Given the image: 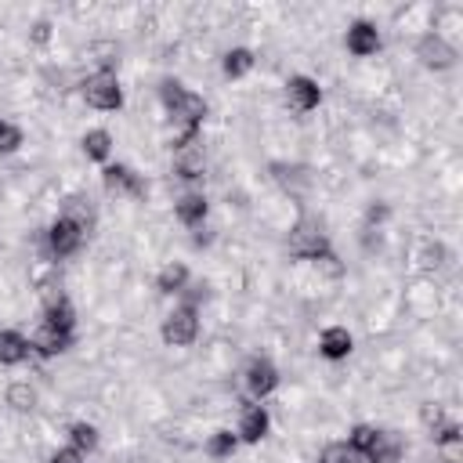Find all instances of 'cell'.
Here are the masks:
<instances>
[{
  "instance_id": "obj_1",
  "label": "cell",
  "mask_w": 463,
  "mask_h": 463,
  "mask_svg": "<svg viewBox=\"0 0 463 463\" xmlns=\"http://www.w3.org/2000/svg\"><path fill=\"white\" fill-rule=\"evenodd\" d=\"M159 101H163L170 123L203 127V119H206V98H203V94H192V90L181 87L177 80H163V83H159Z\"/></svg>"
},
{
  "instance_id": "obj_2",
  "label": "cell",
  "mask_w": 463,
  "mask_h": 463,
  "mask_svg": "<svg viewBox=\"0 0 463 463\" xmlns=\"http://www.w3.org/2000/svg\"><path fill=\"white\" fill-rule=\"evenodd\" d=\"M159 336L166 347H192L199 340V307L195 304H177L174 311H166Z\"/></svg>"
},
{
  "instance_id": "obj_3",
  "label": "cell",
  "mask_w": 463,
  "mask_h": 463,
  "mask_svg": "<svg viewBox=\"0 0 463 463\" xmlns=\"http://www.w3.org/2000/svg\"><path fill=\"white\" fill-rule=\"evenodd\" d=\"M83 101L98 112H116L123 109V87H119V76L116 72H90L83 80Z\"/></svg>"
},
{
  "instance_id": "obj_4",
  "label": "cell",
  "mask_w": 463,
  "mask_h": 463,
  "mask_svg": "<svg viewBox=\"0 0 463 463\" xmlns=\"http://www.w3.org/2000/svg\"><path fill=\"white\" fill-rule=\"evenodd\" d=\"M289 253L297 257V260H318V257H326V253H333L329 250V239H326V232L315 224V221H300L293 232H289Z\"/></svg>"
},
{
  "instance_id": "obj_5",
  "label": "cell",
  "mask_w": 463,
  "mask_h": 463,
  "mask_svg": "<svg viewBox=\"0 0 463 463\" xmlns=\"http://www.w3.org/2000/svg\"><path fill=\"white\" fill-rule=\"evenodd\" d=\"M412 54L420 58V65H423V69H434V72L452 69V65H456V58H459L456 43H445L438 33H423V36L412 43Z\"/></svg>"
},
{
  "instance_id": "obj_6",
  "label": "cell",
  "mask_w": 463,
  "mask_h": 463,
  "mask_svg": "<svg viewBox=\"0 0 463 463\" xmlns=\"http://www.w3.org/2000/svg\"><path fill=\"white\" fill-rule=\"evenodd\" d=\"M83 239H87V232H83L76 221L61 217V213H58V217L51 221V228H47V250H51L54 257H72V253H80Z\"/></svg>"
},
{
  "instance_id": "obj_7",
  "label": "cell",
  "mask_w": 463,
  "mask_h": 463,
  "mask_svg": "<svg viewBox=\"0 0 463 463\" xmlns=\"http://www.w3.org/2000/svg\"><path fill=\"white\" fill-rule=\"evenodd\" d=\"M242 387H246L250 402H264L268 394H275V387H279V369H275V362H271V358H253V362L246 365V373H242Z\"/></svg>"
},
{
  "instance_id": "obj_8",
  "label": "cell",
  "mask_w": 463,
  "mask_h": 463,
  "mask_svg": "<svg viewBox=\"0 0 463 463\" xmlns=\"http://www.w3.org/2000/svg\"><path fill=\"white\" fill-rule=\"evenodd\" d=\"M101 184H105L109 195H127V199H141L145 195V181L127 163H105Z\"/></svg>"
},
{
  "instance_id": "obj_9",
  "label": "cell",
  "mask_w": 463,
  "mask_h": 463,
  "mask_svg": "<svg viewBox=\"0 0 463 463\" xmlns=\"http://www.w3.org/2000/svg\"><path fill=\"white\" fill-rule=\"evenodd\" d=\"M268 427H271V416H268V409H264L260 402H250V405H242V409H239L235 438H239V441H246V445H257V441H264Z\"/></svg>"
},
{
  "instance_id": "obj_10",
  "label": "cell",
  "mask_w": 463,
  "mask_h": 463,
  "mask_svg": "<svg viewBox=\"0 0 463 463\" xmlns=\"http://www.w3.org/2000/svg\"><path fill=\"white\" fill-rule=\"evenodd\" d=\"M286 101H289V109L293 112H311V109H318V101H322V87H318V80H311V76H289L286 80Z\"/></svg>"
},
{
  "instance_id": "obj_11",
  "label": "cell",
  "mask_w": 463,
  "mask_h": 463,
  "mask_svg": "<svg viewBox=\"0 0 463 463\" xmlns=\"http://www.w3.org/2000/svg\"><path fill=\"white\" fill-rule=\"evenodd\" d=\"M344 43H347V51L354 54V58H373L376 51H380V29L373 25V22H365V18H358V22H351L347 25V36H344Z\"/></svg>"
},
{
  "instance_id": "obj_12",
  "label": "cell",
  "mask_w": 463,
  "mask_h": 463,
  "mask_svg": "<svg viewBox=\"0 0 463 463\" xmlns=\"http://www.w3.org/2000/svg\"><path fill=\"white\" fill-rule=\"evenodd\" d=\"M69 344H72V333H65V329H54V326H47L43 318H40V326H36V329H33V336H29V347H33V354H43V358H54V354H61Z\"/></svg>"
},
{
  "instance_id": "obj_13",
  "label": "cell",
  "mask_w": 463,
  "mask_h": 463,
  "mask_svg": "<svg viewBox=\"0 0 463 463\" xmlns=\"http://www.w3.org/2000/svg\"><path fill=\"white\" fill-rule=\"evenodd\" d=\"M354 351V336L347 326H326L322 336H318V354L329 358V362H344L347 354Z\"/></svg>"
},
{
  "instance_id": "obj_14",
  "label": "cell",
  "mask_w": 463,
  "mask_h": 463,
  "mask_svg": "<svg viewBox=\"0 0 463 463\" xmlns=\"http://www.w3.org/2000/svg\"><path fill=\"white\" fill-rule=\"evenodd\" d=\"M206 213H210V199H206L203 192H184V195L174 203V217H177L184 228H203Z\"/></svg>"
},
{
  "instance_id": "obj_15",
  "label": "cell",
  "mask_w": 463,
  "mask_h": 463,
  "mask_svg": "<svg viewBox=\"0 0 463 463\" xmlns=\"http://www.w3.org/2000/svg\"><path fill=\"white\" fill-rule=\"evenodd\" d=\"M174 174H177L181 181H199V177L206 174V156H203V145H199V141L174 152Z\"/></svg>"
},
{
  "instance_id": "obj_16",
  "label": "cell",
  "mask_w": 463,
  "mask_h": 463,
  "mask_svg": "<svg viewBox=\"0 0 463 463\" xmlns=\"http://www.w3.org/2000/svg\"><path fill=\"white\" fill-rule=\"evenodd\" d=\"M188 279H192V271H188L184 260H166V264L156 271V289L174 297V293H184V289H188Z\"/></svg>"
},
{
  "instance_id": "obj_17",
  "label": "cell",
  "mask_w": 463,
  "mask_h": 463,
  "mask_svg": "<svg viewBox=\"0 0 463 463\" xmlns=\"http://www.w3.org/2000/svg\"><path fill=\"white\" fill-rule=\"evenodd\" d=\"M402 456H405L402 438L391 434V430H380V438L369 445V452H365L362 459H365V463H402Z\"/></svg>"
},
{
  "instance_id": "obj_18",
  "label": "cell",
  "mask_w": 463,
  "mask_h": 463,
  "mask_svg": "<svg viewBox=\"0 0 463 463\" xmlns=\"http://www.w3.org/2000/svg\"><path fill=\"white\" fill-rule=\"evenodd\" d=\"M29 354V336H22L18 329H0V365H22Z\"/></svg>"
},
{
  "instance_id": "obj_19",
  "label": "cell",
  "mask_w": 463,
  "mask_h": 463,
  "mask_svg": "<svg viewBox=\"0 0 463 463\" xmlns=\"http://www.w3.org/2000/svg\"><path fill=\"white\" fill-rule=\"evenodd\" d=\"M112 134L105 130V127H94V130H87L83 137H80V148H83V156L90 159V163H109V156H112Z\"/></svg>"
},
{
  "instance_id": "obj_20",
  "label": "cell",
  "mask_w": 463,
  "mask_h": 463,
  "mask_svg": "<svg viewBox=\"0 0 463 463\" xmlns=\"http://www.w3.org/2000/svg\"><path fill=\"white\" fill-rule=\"evenodd\" d=\"M253 65H257V58H253L250 47H232V51H224V58H221V72H224L228 80H242V76H250Z\"/></svg>"
},
{
  "instance_id": "obj_21",
  "label": "cell",
  "mask_w": 463,
  "mask_h": 463,
  "mask_svg": "<svg viewBox=\"0 0 463 463\" xmlns=\"http://www.w3.org/2000/svg\"><path fill=\"white\" fill-rule=\"evenodd\" d=\"M4 402H7L14 412H33V409L40 405V391H36L29 380H14V383H7Z\"/></svg>"
},
{
  "instance_id": "obj_22",
  "label": "cell",
  "mask_w": 463,
  "mask_h": 463,
  "mask_svg": "<svg viewBox=\"0 0 463 463\" xmlns=\"http://www.w3.org/2000/svg\"><path fill=\"white\" fill-rule=\"evenodd\" d=\"M445 260H449V250H445L441 239H423V242L416 246V264H420V271H441Z\"/></svg>"
},
{
  "instance_id": "obj_23",
  "label": "cell",
  "mask_w": 463,
  "mask_h": 463,
  "mask_svg": "<svg viewBox=\"0 0 463 463\" xmlns=\"http://www.w3.org/2000/svg\"><path fill=\"white\" fill-rule=\"evenodd\" d=\"M87 58L98 65L94 72H116V65H119V43L116 40H94L87 47Z\"/></svg>"
},
{
  "instance_id": "obj_24",
  "label": "cell",
  "mask_w": 463,
  "mask_h": 463,
  "mask_svg": "<svg viewBox=\"0 0 463 463\" xmlns=\"http://www.w3.org/2000/svg\"><path fill=\"white\" fill-rule=\"evenodd\" d=\"M61 217L76 221L87 235H90V228H94V206H90V199H83V195H69L65 206H61Z\"/></svg>"
},
{
  "instance_id": "obj_25",
  "label": "cell",
  "mask_w": 463,
  "mask_h": 463,
  "mask_svg": "<svg viewBox=\"0 0 463 463\" xmlns=\"http://www.w3.org/2000/svg\"><path fill=\"white\" fill-rule=\"evenodd\" d=\"M43 322H47V326H54V329L72 333V329H76V307L69 304V297H65V300H58V304H51V307H43Z\"/></svg>"
},
{
  "instance_id": "obj_26",
  "label": "cell",
  "mask_w": 463,
  "mask_h": 463,
  "mask_svg": "<svg viewBox=\"0 0 463 463\" xmlns=\"http://www.w3.org/2000/svg\"><path fill=\"white\" fill-rule=\"evenodd\" d=\"M206 456L210 459H228V456H235V449H239V438H235V430H213L210 438H206Z\"/></svg>"
},
{
  "instance_id": "obj_27",
  "label": "cell",
  "mask_w": 463,
  "mask_h": 463,
  "mask_svg": "<svg viewBox=\"0 0 463 463\" xmlns=\"http://www.w3.org/2000/svg\"><path fill=\"white\" fill-rule=\"evenodd\" d=\"M69 445H72V449H80L83 456H87V452H94V449H98V427H94V423H87V420H76V423L69 427Z\"/></svg>"
},
{
  "instance_id": "obj_28",
  "label": "cell",
  "mask_w": 463,
  "mask_h": 463,
  "mask_svg": "<svg viewBox=\"0 0 463 463\" xmlns=\"http://www.w3.org/2000/svg\"><path fill=\"white\" fill-rule=\"evenodd\" d=\"M463 29V11L459 7H441L438 14H434V33L445 40V43H452V33H459Z\"/></svg>"
},
{
  "instance_id": "obj_29",
  "label": "cell",
  "mask_w": 463,
  "mask_h": 463,
  "mask_svg": "<svg viewBox=\"0 0 463 463\" xmlns=\"http://www.w3.org/2000/svg\"><path fill=\"white\" fill-rule=\"evenodd\" d=\"M380 438V427H373V423H354L351 427V438H347V445L358 452V456H365L369 452V445Z\"/></svg>"
},
{
  "instance_id": "obj_30",
  "label": "cell",
  "mask_w": 463,
  "mask_h": 463,
  "mask_svg": "<svg viewBox=\"0 0 463 463\" xmlns=\"http://www.w3.org/2000/svg\"><path fill=\"white\" fill-rule=\"evenodd\" d=\"M434 449H438V459L441 463H463V430L459 434H449V438H438Z\"/></svg>"
},
{
  "instance_id": "obj_31",
  "label": "cell",
  "mask_w": 463,
  "mask_h": 463,
  "mask_svg": "<svg viewBox=\"0 0 463 463\" xmlns=\"http://www.w3.org/2000/svg\"><path fill=\"white\" fill-rule=\"evenodd\" d=\"M318 463H358V452L347 441H329V445H322Z\"/></svg>"
},
{
  "instance_id": "obj_32",
  "label": "cell",
  "mask_w": 463,
  "mask_h": 463,
  "mask_svg": "<svg viewBox=\"0 0 463 463\" xmlns=\"http://www.w3.org/2000/svg\"><path fill=\"white\" fill-rule=\"evenodd\" d=\"M420 423L430 430V438L449 423V416H445V405H438V402H423L420 405Z\"/></svg>"
},
{
  "instance_id": "obj_33",
  "label": "cell",
  "mask_w": 463,
  "mask_h": 463,
  "mask_svg": "<svg viewBox=\"0 0 463 463\" xmlns=\"http://www.w3.org/2000/svg\"><path fill=\"white\" fill-rule=\"evenodd\" d=\"M311 268H315V275L326 279V282H340V279H344V264L336 260V253H326V257L311 260Z\"/></svg>"
},
{
  "instance_id": "obj_34",
  "label": "cell",
  "mask_w": 463,
  "mask_h": 463,
  "mask_svg": "<svg viewBox=\"0 0 463 463\" xmlns=\"http://www.w3.org/2000/svg\"><path fill=\"white\" fill-rule=\"evenodd\" d=\"M22 141H25V134L14 123H4V130H0V152H14Z\"/></svg>"
},
{
  "instance_id": "obj_35",
  "label": "cell",
  "mask_w": 463,
  "mask_h": 463,
  "mask_svg": "<svg viewBox=\"0 0 463 463\" xmlns=\"http://www.w3.org/2000/svg\"><path fill=\"white\" fill-rule=\"evenodd\" d=\"M51 36H54V25L47 18H40V22L29 25V43H40L43 47V43H51Z\"/></svg>"
},
{
  "instance_id": "obj_36",
  "label": "cell",
  "mask_w": 463,
  "mask_h": 463,
  "mask_svg": "<svg viewBox=\"0 0 463 463\" xmlns=\"http://www.w3.org/2000/svg\"><path fill=\"white\" fill-rule=\"evenodd\" d=\"M387 217H391V206H387V203H373V206L365 210V228H380Z\"/></svg>"
},
{
  "instance_id": "obj_37",
  "label": "cell",
  "mask_w": 463,
  "mask_h": 463,
  "mask_svg": "<svg viewBox=\"0 0 463 463\" xmlns=\"http://www.w3.org/2000/svg\"><path fill=\"white\" fill-rule=\"evenodd\" d=\"M51 463H87V456L80 449H72V445H61V449L51 452Z\"/></svg>"
},
{
  "instance_id": "obj_38",
  "label": "cell",
  "mask_w": 463,
  "mask_h": 463,
  "mask_svg": "<svg viewBox=\"0 0 463 463\" xmlns=\"http://www.w3.org/2000/svg\"><path fill=\"white\" fill-rule=\"evenodd\" d=\"M4 123H7V119H0V130H4Z\"/></svg>"
}]
</instances>
